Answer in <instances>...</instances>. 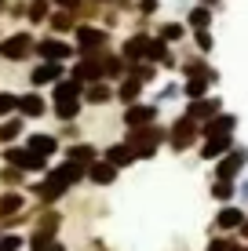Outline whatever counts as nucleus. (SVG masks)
<instances>
[{"label": "nucleus", "instance_id": "1", "mask_svg": "<svg viewBox=\"0 0 248 251\" xmlns=\"http://www.w3.org/2000/svg\"><path fill=\"white\" fill-rule=\"evenodd\" d=\"M124 142L135 150V157L139 160H153L161 150L168 146V127L161 124H150V127H132V131H124Z\"/></svg>", "mask_w": 248, "mask_h": 251}, {"label": "nucleus", "instance_id": "2", "mask_svg": "<svg viewBox=\"0 0 248 251\" xmlns=\"http://www.w3.org/2000/svg\"><path fill=\"white\" fill-rule=\"evenodd\" d=\"M33 58H37V33L33 29H11L0 37V62L22 66V62H33Z\"/></svg>", "mask_w": 248, "mask_h": 251}, {"label": "nucleus", "instance_id": "3", "mask_svg": "<svg viewBox=\"0 0 248 251\" xmlns=\"http://www.w3.org/2000/svg\"><path fill=\"white\" fill-rule=\"evenodd\" d=\"M62 211L58 207H40V215H37V222L29 226V244H26V251H44L51 240L58 237V229H62Z\"/></svg>", "mask_w": 248, "mask_h": 251}, {"label": "nucleus", "instance_id": "4", "mask_svg": "<svg viewBox=\"0 0 248 251\" xmlns=\"http://www.w3.org/2000/svg\"><path fill=\"white\" fill-rule=\"evenodd\" d=\"M197 146H201V124L190 120L186 113H179L172 124H168V150H172L175 157H183V153L197 150Z\"/></svg>", "mask_w": 248, "mask_h": 251}, {"label": "nucleus", "instance_id": "5", "mask_svg": "<svg viewBox=\"0 0 248 251\" xmlns=\"http://www.w3.org/2000/svg\"><path fill=\"white\" fill-rule=\"evenodd\" d=\"M70 40L77 44V55H102V51H110V44H113L110 29L99 25V22H81Z\"/></svg>", "mask_w": 248, "mask_h": 251}, {"label": "nucleus", "instance_id": "6", "mask_svg": "<svg viewBox=\"0 0 248 251\" xmlns=\"http://www.w3.org/2000/svg\"><path fill=\"white\" fill-rule=\"evenodd\" d=\"M0 160L11 164V168H19V171H26V175H48V168H51V160L40 157V153H33L26 142L4 146V150H0Z\"/></svg>", "mask_w": 248, "mask_h": 251}, {"label": "nucleus", "instance_id": "7", "mask_svg": "<svg viewBox=\"0 0 248 251\" xmlns=\"http://www.w3.org/2000/svg\"><path fill=\"white\" fill-rule=\"evenodd\" d=\"M37 58H40V62H66V66H70L77 58V44L70 37L44 33V37H37Z\"/></svg>", "mask_w": 248, "mask_h": 251}, {"label": "nucleus", "instance_id": "8", "mask_svg": "<svg viewBox=\"0 0 248 251\" xmlns=\"http://www.w3.org/2000/svg\"><path fill=\"white\" fill-rule=\"evenodd\" d=\"M62 76H70V66L66 62H33L29 66V73H26V80H29V88H37V91H44V88H55Z\"/></svg>", "mask_w": 248, "mask_h": 251}, {"label": "nucleus", "instance_id": "9", "mask_svg": "<svg viewBox=\"0 0 248 251\" xmlns=\"http://www.w3.org/2000/svg\"><path fill=\"white\" fill-rule=\"evenodd\" d=\"M26 193H33V201H37L40 207H55L66 193H70V186H62V182H58V178L48 171V175H40L37 182L26 186Z\"/></svg>", "mask_w": 248, "mask_h": 251}, {"label": "nucleus", "instance_id": "10", "mask_svg": "<svg viewBox=\"0 0 248 251\" xmlns=\"http://www.w3.org/2000/svg\"><path fill=\"white\" fill-rule=\"evenodd\" d=\"M161 120V102H135V106H124V113H121V124H124V131H132V127H150V124H157Z\"/></svg>", "mask_w": 248, "mask_h": 251}, {"label": "nucleus", "instance_id": "11", "mask_svg": "<svg viewBox=\"0 0 248 251\" xmlns=\"http://www.w3.org/2000/svg\"><path fill=\"white\" fill-rule=\"evenodd\" d=\"M245 168H248V150H245V146H234L226 157H219V160H216V178H230V182H241Z\"/></svg>", "mask_w": 248, "mask_h": 251}, {"label": "nucleus", "instance_id": "12", "mask_svg": "<svg viewBox=\"0 0 248 251\" xmlns=\"http://www.w3.org/2000/svg\"><path fill=\"white\" fill-rule=\"evenodd\" d=\"M248 222V215H245V207L241 204H223L216 211V219H212V233H223V237H230V233H237Z\"/></svg>", "mask_w": 248, "mask_h": 251}, {"label": "nucleus", "instance_id": "13", "mask_svg": "<svg viewBox=\"0 0 248 251\" xmlns=\"http://www.w3.org/2000/svg\"><path fill=\"white\" fill-rule=\"evenodd\" d=\"M48 113H51V99H48L44 91L29 88V91L19 95V117H26V120H44Z\"/></svg>", "mask_w": 248, "mask_h": 251}, {"label": "nucleus", "instance_id": "14", "mask_svg": "<svg viewBox=\"0 0 248 251\" xmlns=\"http://www.w3.org/2000/svg\"><path fill=\"white\" fill-rule=\"evenodd\" d=\"M102 157V150L95 142H88V138H81V142H66L62 146V160H70V164H81V168H91Z\"/></svg>", "mask_w": 248, "mask_h": 251}, {"label": "nucleus", "instance_id": "15", "mask_svg": "<svg viewBox=\"0 0 248 251\" xmlns=\"http://www.w3.org/2000/svg\"><path fill=\"white\" fill-rule=\"evenodd\" d=\"M183 113L190 117V120H197V124H208L212 117L223 113V99H219V95H204V99H193V102H186Z\"/></svg>", "mask_w": 248, "mask_h": 251}, {"label": "nucleus", "instance_id": "16", "mask_svg": "<svg viewBox=\"0 0 248 251\" xmlns=\"http://www.w3.org/2000/svg\"><path fill=\"white\" fill-rule=\"evenodd\" d=\"M150 37H153L150 29H135V33H128V37L121 40V48H117V51H121V55L128 58V66H132V62H146Z\"/></svg>", "mask_w": 248, "mask_h": 251}, {"label": "nucleus", "instance_id": "17", "mask_svg": "<svg viewBox=\"0 0 248 251\" xmlns=\"http://www.w3.org/2000/svg\"><path fill=\"white\" fill-rule=\"evenodd\" d=\"M70 76H77L81 84L102 80V55H77L70 62Z\"/></svg>", "mask_w": 248, "mask_h": 251}, {"label": "nucleus", "instance_id": "18", "mask_svg": "<svg viewBox=\"0 0 248 251\" xmlns=\"http://www.w3.org/2000/svg\"><path fill=\"white\" fill-rule=\"evenodd\" d=\"M26 146H29L33 153H40V157H48V160H55L58 153H62V138H58L55 131H29L22 138Z\"/></svg>", "mask_w": 248, "mask_h": 251}, {"label": "nucleus", "instance_id": "19", "mask_svg": "<svg viewBox=\"0 0 248 251\" xmlns=\"http://www.w3.org/2000/svg\"><path fill=\"white\" fill-rule=\"evenodd\" d=\"M237 146V138L234 135H216V138H201V146H197V157L204 164H216L219 157H226L230 150Z\"/></svg>", "mask_w": 248, "mask_h": 251}, {"label": "nucleus", "instance_id": "20", "mask_svg": "<svg viewBox=\"0 0 248 251\" xmlns=\"http://www.w3.org/2000/svg\"><path fill=\"white\" fill-rule=\"evenodd\" d=\"M179 73H183V80H186V76H208L212 84H219V69L208 62V55H197V51L179 62Z\"/></svg>", "mask_w": 248, "mask_h": 251}, {"label": "nucleus", "instance_id": "21", "mask_svg": "<svg viewBox=\"0 0 248 251\" xmlns=\"http://www.w3.org/2000/svg\"><path fill=\"white\" fill-rule=\"evenodd\" d=\"M237 124H241V117L223 109L219 117H212L208 124H201V138H216V135H237Z\"/></svg>", "mask_w": 248, "mask_h": 251}, {"label": "nucleus", "instance_id": "22", "mask_svg": "<svg viewBox=\"0 0 248 251\" xmlns=\"http://www.w3.org/2000/svg\"><path fill=\"white\" fill-rule=\"evenodd\" d=\"M102 160H110L113 168H121V171H128L132 164H139V157H135V150L124 142H110V146H102Z\"/></svg>", "mask_w": 248, "mask_h": 251}, {"label": "nucleus", "instance_id": "23", "mask_svg": "<svg viewBox=\"0 0 248 251\" xmlns=\"http://www.w3.org/2000/svg\"><path fill=\"white\" fill-rule=\"evenodd\" d=\"M110 102H117V84H110V80H95V84H88L84 88V106H110Z\"/></svg>", "mask_w": 248, "mask_h": 251}, {"label": "nucleus", "instance_id": "24", "mask_svg": "<svg viewBox=\"0 0 248 251\" xmlns=\"http://www.w3.org/2000/svg\"><path fill=\"white\" fill-rule=\"evenodd\" d=\"M51 175L58 178L62 186H70V189H77L81 182H88V168H81V164H70V160H58V164H51Z\"/></svg>", "mask_w": 248, "mask_h": 251}, {"label": "nucleus", "instance_id": "25", "mask_svg": "<svg viewBox=\"0 0 248 251\" xmlns=\"http://www.w3.org/2000/svg\"><path fill=\"white\" fill-rule=\"evenodd\" d=\"M26 207H29V197H26V189H4L0 193V222L15 219V215H22Z\"/></svg>", "mask_w": 248, "mask_h": 251}, {"label": "nucleus", "instance_id": "26", "mask_svg": "<svg viewBox=\"0 0 248 251\" xmlns=\"http://www.w3.org/2000/svg\"><path fill=\"white\" fill-rule=\"evenodd\" d=\"M128 76V58L121 55V51H102V80H110V84H117V80H124Z\"/></svg>", "mask_w": 248, "mask_h": 251}, {"label": "nucleus", "instance_id": "27", "mask_svg": "<svg viewBox=\"0 0 248 251\" xmlns=\"http://www.w3.org/2000/svg\"><path fill=\"white\" fill-rule=\"evenodd\" d=\"M117 178H121V168H113V164H110V160H102V157H99V160L88 168V182L95 186V189H106V186H113Z\"/></svg>", "mask_w": 248, "mask_h": 251}, {"label": "nucleus", "instance_id": "28", "mask_svg": "<svg viewBox=\"0 0 248 251\" xmlns=\"http://www.w3.org/2000/svg\"><path fill=\"white\" fill-rule=\"evenodd\" d=\"M77 25H81L77 11H62V7H55L51 19H48V33H55V37H73Z\"/></svg>", "mask_w": 248, "mask_h": 251}, {"label": "nucleus", "instance_id": "29", "mask_svg": "<svg viewBox=\"0 0 248 251\" xmlns=\"http://www.w3.org/2000/svg\"><path fill=\"white\" fill-rule=\"evenodd\" d=\"M26 138V117H4L0 120V150L4 146H15V142H22Z\"/></svg>", "mask_w": 248, "mask_h": 251}, {"label": "nucleus", "instance_id": "30", "mask_svg": "<svg viewBox=\"0 0 248 251\" xmlns=\"http://www.w3.org/2000/svg\"><path fill=\"white\" fill-rule=\"evenodd\" d=\"M84 113V99H62V102H51V117L58 120V124H73V120H81Z\"/></svg>", "mask_w": 248, "mask_h": 251}, {"label": "nucleus", "instance_id": "31", "mask_svg": "<svg viewBox=\"0 0 248 251\" xmlns=\"http://www.w3.org/2000/svg\"><path fill=\"white\" fill-rule=\"evenodd\" d=\"M142 91H146V84L135 80V76L117 80V102H121V106H135V102H142Z\"/></svg>", "mask_w": 248, "mask_h": 251}, {"label": "nucleus", "instance_id": "32", "mask_svg": "<svg viewBox=\"0 0 248 251\" xmlns=\"http://www.w3.org/2000/svg\"><path fill=\"white\" fill-rule=\"evenodd\" d=\"M84 88H88V84H81L77 76H62V80L51 88L48 99H51V102H62V99H84Z\"/></svg>", "mask_w": 248, "mask_h": 251}, {"label": "nucleus", "instance_id": "33", "mask_svg": "<svg viewBox=\"0 0 248 251\" xmlns=\"http://www.w3.org/2000/svg\"><path fill=\"white\" fill-rule=\"evenodd\" d=\"M212 22H216V7H208V4H193L190 11H186V25H190V33L193 29H212Z\"/></svg>", "mask_w": 248, "mask_h": 251}, {"label": "nucleus", "instance_id": "34", "mask_svg": "<svg viewBox=\"0 0 248 251\" xmlns=\"http://www.w3.org/2000/svg\"><path fill=\"white\" fill-rule=\"evenodd\" d=\"M186 33H190V25L179 22V19H172V22H157V37L165 40V44H183Z\"/></svg>", "mask_w": 248, "mask_h": 251}, {"label": "nucleus", "instance_id": "35", "mask_svg": "<svg viewBox=\"0 0 248 251\" xmlns=\"http://www.w3.org/2000/svg\"><path fill=\"white\" fill-rule=\"evenodd\" d=\"M212 88H216V84H212L208 76H186V80H183V99L186 102L204 99V95H212Z\"/></svg>", "mask_w": 248, "mask_h": 251}, {"label": "nucleus", "instance_id": "36", "mask_svg": "<svg viewBox=\"0 0 248 251\" xmlns=\"http://www.w3.org/2000/svg\"><path fill=\"white\" fill-rule=\"evenodd\" d=\"M208 193H212V201H219V204H234V197H237V182H230V178H212Z\"/></svg>", "mask_w": 248, "mask_h": 251}, {"label": "nucleus", "instance_id": "37", "mask_svg": "<svg viewBox=\"0 0 248 251\" xmlns=\"http://www.w3.org/2000/svg\"><path fill=\"white\" fill-rule=\"evenodd\" d=\"M51 11H55L51 0H29V15H26V22H29V25H48Z\"/></svg>", "mask_w": 248, "mask_h": 251}, {"label": "nucleus", "instance_id": "38", "mask_svg": "<svg viewBox=\"0 0 248 251\" xmlns=\"http://www.w3.org/2000/svg\"><path fill=\"white\" fill-rule=\"evenodd\" d=\"M190 40H193V51H197V55H212V51H216V33L212 29H193Z\"/></svg>", "mask_w": 248, "mask_h": 251}, {"label": "nucleus", "instance_id": "39", "mask_svg": "<svg viewBox=\"0 0 248 251\" xmlns=\"http://www.w3.org/2000/svg\"><path fill=\"white\" fill-rule=\"evenodd\" d=\"M157 73H161V66H153V62H132L128 66V76H135V80H142V84H153Z\"/></svg>", "mask_w": 248, "mask_h": 251}, {"label": "nucleus", "instance_id": "40", "mask_svg": "<svg viewBox=\"0 0 248 251\" xmlns=\"http://www.w3.org/2000/svg\"><path fill=\"white\" fill-rule=\"evenodd\" d=\"M0 186H4V189H22V186H26V171L4 164V168H0Z\"/></svg>", "mask_w": 248, "mask_h": 251}, {"label": "nucleus", "instance_id": "41", "mask_svg": "<svg viewBox=\"0 0 248 251\" xmlns=\"http://www.w3.org/2000/svg\"><path fill=\"white\" fill-rule=\"evenodd\" d=\"M15 113H19V91L0 88V120H4V117H15Z\"/></svg>", "mask_w": 248, "mask_h": 251}, {"label": "nucleus", "instance_id": "42", "mask_svg": "<svg viewBox=\"0 0 248 251\" xmlns=\"http://www.w3.org/2000/svg\"><path fill=\"white\" fill-rule=\"evenodd\" d=\"M26 244H29V240H26L22 233H4V237H0V251H26Z\"/></svg>", "mask_w": 248, "mask_h": 251}, {"label": "nucleus", "instance_id": "43", "mask_svg": "<svg viewBox=\"0 0 248 251\" xmlns=\"http://www.w3.org/2000/svg\"><path fill=\"white\" fill-rule=\"evenodd\" d=\"M161 11V0H135V15H139V19H153V15Z\"/></svg>", "mask_w": 248, "mask_h": 251}, {"label": "nucleus", "instance_id": "44", "mask_svg": "<svg viewBox=\"0 0 248 251\" xmlns=\"http://www.w3.org/2000/svg\"><path fill=\"white\" fill-rule=\"evenodd\" d=\"M58 138H62V142H81V124H58V131H55Z\"/></svg>", "mask_w": 248, "mask_h": 251}, {"label": "nucleus", "instance_id": "45", "mask_svg": "<svg viewBox=\"0 0 248 251\" xmlns=\"http://www.w3.org/2000/svg\"><path fill=\"white\" fill-rule=\"evenodd\" d=\"M4 15L7 19H26V15H29V0H11Z\"/></svg>", "mask_w": 248, "mask_h": 251}, {"label": "nucleus", "instance_id": "46", "mask_svg": "<svg viewBox=\"0 0 248 251\" xmlns=\"http://www.w3.org/2000/svg\"><path fill=\"white\" fill-rule=\"evenodd\" d=\"M179 95H183V84H165L153 102H168V99H179Z\"/></svg>", "mask_w": 248, "mask_h": 251}, {"label": "nucleus", "instance_id": "47", "mask_svg": "<svg viewBox=\"0 0 248 251\" xmlns=\"http://www.w3.org/2000/svg\"><path fill=\"white\" fill-rule=\"evenodd\" d=\"M226 240L230 237H223V233H212L208 244H204V251H226Z\"/></svg>", "mask_w": 248, "mask_h": 251}, {"label": "nucleus", "instance_id": "48", "mask_svg": "<svg viewBox=\"0 0 248 251\" xmlns=\"http://www.w3.org/2000/svg\"><path fill=\"white\" fill-rule=\"evenodd\" d=\"M55 7H62V11H77V7L84 4V0H51Z\"/></svg>", "mask_w": 248, "mask_h": 251}, {"label": "nucleus", "instance_id": "49", "mask_svg": "<svg viewBox=\"0 0 248 251\" xmlns=\"http://www.w3.org/2000/svg\"><path fill=\"white\" fill-rule=\"evenodd\" d=\"M44 251H70V248H66V244H62V240H58V237H55V240H51V244H48Z\"/></svg>", "mask_w": 248, "mask_h": 251}, {"label": "nucleus", "instance_id": "50", "mask_svg": "<svg viewBox=\"0 0 248 251\" xmlns=\"http://www.w3.org/2000/svg\"><path fill=\"white\" fill-rule=\"evenodd\" d=\"M237 193H241L245 201H248V178H245V182H237Z\"/></svg>", "mask_w": 248, "mask_h": 251}, {"label": "nucleus", "instance_id": "51", "mask_svg": "<svg viewBox=\"0 0 248 251\" xmlns=\"http://www.w3.org/2000/svg\"><path fill=\"white\" fill-rule=\"evenodd\" d=\"M237 237H241V240H245V244H248V222H245V226H241V229H237Z\"/></svg>", "mask_w": 248, "mask_h": 251}, {"label": "nucleus", "instance_id": "52", "mask_svg": "<svg viewBox=\"0 0 248 251\" xmlns=\"http://www.w3.org/2000/svg\"><path fill=\"white\" fill-rule=\"evenodd\" d=\"M7 4H11V0H0V15H4V11H7Z\"/></svg>", "mask_w": 248, "mask_h": 251}, {"label": "nucleus", "instance_id": "53", "mask_svg": "<svg viewBox=\"0 0 248 251\" xmlns=\"http://www.w3.org/2000/svg\"><path fill=\"white\" fill-rule=\"evenodd\" d=\"M197 4H208V7H216V4H219V0H197Z\"/></svg>", "mask_w": 248, "mask_h": 251}, {"label": "nucleus", "instance_id": "54", "mask_svg": "<svg viewBox=\"0 0 248 251\" xmlns=\"http://www.w3.org/2000/svg\"><path fill=\"white\" fill-rule=\"evenodd\" d=\"M95 4H102V7H106V4H113V0H95Z\"/></svg>", "mask_w": 248, "mask_h": 251}, {"label": "nucleus", "instance_id": "55", "mask_svg": "<svg viewBox=\"0 0 248 251\" xmlns=\"http://www.w3.org/2000/svg\"><path fill=\"white\" fill-rule=\"evenodd\" d=\"M0 37H4V25H0Z\"/></svg>", "mask_w": 248, "mask_h": 251}, {"label": "nucleus", "instance_id": "56", "mask_svg": "<svg viewBox=\"0 0 248 251\" xmlns=\"http://www.w3.org/2000/svg\"><path fill=\"white\" fill-rule=\"evenodd\" d=\"M0 237H4V226H0Z\"/></svg>", "mask_w": 248, "mask_h": 251}, {"label": "nucleus", "instance_id": "57", "mask_svg": "<svg viewBox=\"0 0 248 251\" xmlns=\"http://www.w3.org/2000/svg\"><path fill=\"white\" fill-rule=\"evenodd\" d=\"M245 251H248V244H245Z\"/></svg>", "mask_w": 248, "mask_h": 251}]
</instances>
